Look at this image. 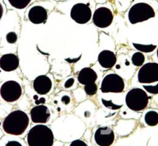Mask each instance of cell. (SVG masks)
Listing matches in <instances>:
<instances>
[{"mask_svg":"<svg viewBox=\"0 0 158 146\" xmlns=\"http://www.w3.org/2000/svg\"><path fill=\"white\" fill-rule=\"evenodd\" d=\"M30 124L29 116L26 112L16 110L11 112L2 122L3 131L8 135L19 136L27 131Z\"/></svg>","mask_w":158,"mask_h":146,"instance_id":"1","label":"cell"},{"mask_svg":"<svg viewBox=\"0 0 158 146\" xmlns=\"http://www.w3.org/2000/svg\"><path fill=\"white\" fill-rule=\"evenodd\" d=\"M54 136L52 130L44 124H36L27 135L28 146H53Z\"/></svg>","mask_w":158,"mask_h":146,"instance_id":"2","label":"cell"},{"mask_svg":"<svg viewBox=\"0 0 158 146\" xmlns=\"http://www.w3.org/2000/svg\"><path fill=\"white\" fill-rule=\"evenodd\" d=\"M127 16L130 24H136L154 17L155 11L150 4L136 2L130 7Z\"/></svg>","mask_w":158,"mask_h":146,"instance_id":"3","label":"cell"},{"mask_svg":"<svg viewBox=\"0 0 158 146\" xmlns=\"http://www.w3.org/2000/svg\"><path fill=\"white\" fill-rule=\"evenodd\" d=\"M149 103V97L146 91L140 88H133L126 96V104L133 111H141Z\"/></svg>","mask_w":158,"mask_h":146,"instance_id":"4","label":"cell"},{"mask_svg":"<svg viewBox=\"0 0 158 146\" xmlns=\"http://www.w3.org/2000/svg\"><path fill=\"white\" fill-rule=\"evenodd\" d=\"M92 15L93 12L89 2H76L70 10L71 18L78 24H88L92 19Z\"/></svg>","mask_w":158,"mask_h":146,"instance_id":"5","label":"cell"},{"mask_svg":"<svg viewBox=\"0 0 158 146\" xmlns=\"http://www.w3.org/2000/svg\"><path fill=\"white\" fill-rule=\"evenodd\" d=\"M125 89V83L123 79L115 73L108 74L102 79L100 89L104 93L112 92L119 93Z\"/></svg>","mask_w":158,"mask_h":146,"instance_id":"6","label":"cell"},{"mask_svg":"<svg viewBox=\"0 0 158 146\" xmlns=\"http://www.w3.org/2000/svg\"><path fill=\"white\" fill-rule=\"evenodd\" d=\"M23 89L19 83L13 80L6 81L0 88V95L2 100L12 103L19 100L22 96Z\"/></svg>","mask_w":158,"mask_h":146,"instance_id":"7","label":"cell"},{"mask_svg":"<svg viewBox=\"0 0 158 146\" xmlns=\"http://www.w3.org/2000/svg\"><path fill=\"white\" fill-rule=\"evenodd\" d=\"M113 13L109 8L103 6H97L92 15L93 24L98 28L104 29L109 27L113 21Z\"/></svg>","mask_w":158,"mask_h":146,"instance_id":"8","label":"cell"},{"mask_svg":"<svg viewBox=\"0 0 158 146\" xmlns=\"http://www.w3.org/2000/svg\"><path fill=\"white\" fill-rule=\"evenodd\" d=\"M137 79L140 83H153L158 82V64L149 62L142 65L138 71Z\"/></svg>","mask_w":158,"mask_h":146,"instance_id":"9","label":"cell"},{"mask_svg":"<svg viewBox=\"0 0 158 146\" xmlns=\"http://www.w3.org/2000/svg\"><path fill=\"white\" fill-rule=\"evenodd\" d=\"M94 139L98 146H110L115 141V134L109 127H100L95 131Z\"/></svg>","mask_w":158,"mask_h":146,"instance_id":"10","label":"cell"},{"mask_svg":"<svg viewBox=\"0 0 158 146\" xmlns=\"http://www.w3.org/2000/svg\"><path fill=\"white\" fill-rule=\"evenodd\" d=\"M27 18L33 24H44L48 18V10L43 6H32L27 11Z\"/></svg>","mask_w":158,"mask_h":146,"instance_id":"11","label":"cell"},{"mask_svg":"<svg viewBox=\"0 0 158 146\" xmlns=\"http://www.w3.org/2000/svg\"><path fill=\"white\" fill-rule=\"evenodd\" d=\"M51 117V113L48 106L44 105H37L30 110V118L35 124H44L48 122Z\"/></svg>","mask_w":158,"mask_h":146,"instance_id":"12","label":"cell"},{"mask_svg":"<svg viewBox=\"0 0 158 146\" xmlns=\"http://www.w3.org/2000/svg\"><path fill=\"white\" fill-rule=\"evenodd\" d=\"M33 89L40 95H45L51 91L52 81L48 75H40L33 82Z\"/></svg>","mask_w":158,"mask_h":146,"instance_id":"13","label":"cell"},{"mask_svg":"<svg viewBox=\"0 0 158 146\" xmlns=\"http://www.w3.org/2000/svg\"><path fill=\"white\" fill-rule=\"evenodd\" d=\"M19 60L14 54H6L0 58V68L5 71H12L19 67Z\"/></svg>","mask_w":158,"mask_h":146,"instance_id":"14","label":"cell"},{"mask_svg":"<svg viewBox=\"0 0 158 146\" xmlns=\"http://www.w3.org/2000/svg\"><path fill=\"white\" fill-rule=\"evenodd\" d=\"M116 55L115 53L109 50L101 51L98 56V62L103 68L109 69L112 68L116 63Z\"/></svg>","mask_w":158,"mask_h":146,"instance_id":"15","label":"cell"},{"mask_svg":"<svg viewBox=\"0 0 158 146\" xmlns=\"http://www.w3.org/2000/svg\"><path fill=\"white\" fill-rule=\"evenodd\" d=\"M97 78L98 76L96 72L92 68H84L79 71L77 81L81 85L86 86V85L95 83Z\"/></svg>","mask_w":158,"mask_h":146,"instance_id":"16","label":"cell"},{"mask_svg":"<svg viewBox=\"0 0 158 146\" xmlns=\"http://www.w3.org/2000/svg\"><path fill=\"white\" fill-rule=\"evenodd\" d=\"M145 122L149 126H156L158 124V113L154 110L148 111L145 115Z\"/></svg>","mask_w":158,"mask_h":146,"instance_id":"17","label":"cell"},{"mask_svg":"<svg viewBox=\"0 0 158 146\" xmlns=\"http://www.w3.org/2000/svg\"><path fill=\"white\" fill-rule=\"evenodd\" d=\"M10 6L16 10H24L31 3L32 0H7Z\"/></svg>","mask_w":158,"mask_h":146,"instance_id":"18","label":"cell"},{"mask_svg":"<svg viewBox=\"0 0 158 146\" xmlns=\"http://www.w3.org/2000/svg\"><path fill=\"white\" fill-rule=\"evenodd\" d=\"M132 63L133 64V65L135 66H142L143 65L144 62H145V56L143 54H142V52H138L134 53L132 56Z\"/></svg>","mask_w":158,"mask_h":146,"instance_id":"19","label":"cell"},{"mask_svg":"<svg viewBox=\"0 0 158 146\" xmlns=\"http://www.w3.org/2000/svg\"><path fill=\"white\" fill-rule=\"evenodd\" d=\"M133 47L136 48V50L139 51V52H145V53H149L152 52L153 51H154L156 49V45H139V44H133Z\"/></svg>","mask_w":158,"mask_h":146,"instance_id":"20","label":"cell"},{"mask_svg":"<svg viewBox=\"0 0 158 146\" xmlns=\"http://www.w3.org/2000/svg\"><path fill=\"white\" fill-rule=\"evenodd\" d=\"M85 92H86V94L89 96H93L98 91V86H97L96 83H92V84L86 85L84 87Z\"/></svg>","mask_w":158,"mask_h":146,"instance_id":"21","label":"cell"},{"mask_svg":"<svg viewBox=\"0 0 158 146\" xmlns=\"http://www.w3.org/2000/svg\"><path fill=\"white\" fill-rule=\"evenodd\" d=\"M17 34L15 32H9L6 34V41L9 44H15L17 41Z\"/></svg>","mask_w":158,"mask_h":146,"instance_id":"22","label":"cell"},{"mask_svg":"<svg viewBox=\"0 0 158 146\" xmlns=\"http://www.w3.org/2000/svg\"><path fill=\"white\" fill-rule=\"evenodd\" d=\"M143 88L146 91L151 94H157L158 93V84L156 86H146L143 85Z\"/></svg>","mask_w":158,"mask_h":146,"instance_id":"23","label":"cell"},{"mask_svg":"<svg viewBox=\"0 0 158 146\" xmlns=\"http://www.w3.org/2000/svg\"><path fill=\"white\" fill-rule=\"evenodd\" d=\"M102 103L103 104H104L106 106H107L108 108H111V109L112 110H116L121 107V106H117V105L112 103V101H106V100H103Z\"/></svg>","mask_w":158,"mask_h":146,"instance_id":"24","label":"cell"},{"mask_svg":"<svg viewBox=\"0 0 158 146\" xmlns=\"http://www.w3.org/2000/svg\"><path fill=\"white\" fill-rule=\"evenodd\" d=\"M68 146H88V144L82 140H74L72 142L70 143Z\"/></svg>","mask_w":158,"mask_h":146,"instance_id":"25","label":"cell"},{"mask_svg":"<svg viewBox=\"0 0 158 146\" xmlns=\"http://www.w3.org/2000/svg\"><path fill=\"white\" fill-rule=\"evenodd\" d=\"M5 146H23L22 143L19 141H15V140H13V141H9L6 144H5Z\"/></svg>","mask_w":158,"mask_h":146,"instance_id":"26","label":"cell"},{"mask_svg":"<svg viewBox=\"0 0 158 146\" xmlns=\"http://www.w3.org/2000/svg\"><path fill=\"white\" fill-rule=\"evenodd\" d=\"M74 79H72V78L69 79L67 80L66 83H65L64 87L67 88V89H68V88L71 87V86H73V84H74Z\"/></svg>","mask_w":158,"mask_h":146,"instance_id":"27","label":"cell"},{"mask_svg":"<svg viewBox=\"0 0 158 146\" xmlns=\"http://www.w3.org/2000/svg\"><path fill=\"white\" fill-rule=\"evenodd\" d=\"M62 102H63L64 104H68L70 102V98L68 97H64L63 98H62Z\"/></svg>","mask_w":158,"mask_h":146,"instance_id":"28","label":"cell"},{"mask_svg":"<svg viewBox=\"0 0 158 146\" xmlns=\"http://www.w3.org/2000/svg\"><path fill=\"white\" fill-rule=\"evenodd\" d=\"M3 13H4L3 6H2V3L0 2V20H1V19H2V16H3Z\"/></svg>","mask_w":158,"mask_h":146,"instance_id":"29","label":"cell"},{"mask_svg":"<svg viewBox=\"0 0 158 146\" xmlns=\"http://www.w3.org/2000/svg\"><path fill=\"white\" fill-rule=\"evenodd\" d=\"M156 55H157V58H158V48H157V51H156Z\"/></svg>","mask_w":158,"mask_h":146,"instance_id":"30","label":"cell"},{"mask_svg":"<svg viewBox=\"0 0 158 146\" xmlns=\"http://www.w3.org/2000/svg\"><path fill=\"white\" fill-rule=\"evenodd\" d=\"M0 72H1V70H0Z\"/></svg>","mask_w":158,"mask_h":146,"instance_id":"31","label":"cell"}]
</instances>
